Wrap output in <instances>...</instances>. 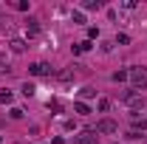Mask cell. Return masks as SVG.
Here are the masks:
<instances>
[{
  "mask_svg": "<svg viewBox=\"0 0 147 144\" xmlns=\"http://www.w3.org/2000/svg\"><path fill=\"white\" fill-rule=\"evenodd\" d=\"M110 79H113V82H125V79H130V71H116Z\"/></svg>",
  "mask_w": 147,
  "mask_h": 144,
  "instance_id": "cell-14",
  "label": "cell"
},
{
  "mask_svg": "<svg viewBox=\"0 0 147 144\" xmlns=\"http://www.w3.org/2000/svg\"><path fill=\"white\" fill-rule=\"evenodd\" d=\"M28 73H31V76H51L54 68H51L48 62H34V65L28 68Z\"/></svg>",
  "mask_w": 147,
  "mask_h": 144,
  "instance_id": "cell-3",
  "label": "cell"
},
{
  "mask_svg": "<svg viewBox=\"0 0 147 144\" xmlns=\"http://www.w3.org/2000/svg\"><path fill=\"white\" fill-rule=\"evenodd\" d=\"M96 108L102 110V113H108V110H110V99H99V102H96Z\"/></svg>",
  "mask_w": 147,
  "mask_h": 144,
  "instance_id": "cell-17",
  "label": "cell"
},
{
  "mask_svg": "<svg viewBox=\"0 0 147 144\" xmlns=\"http://www.w3.org/2000/svg\"><path fill=\"white\" fill-rule=\"evenodd\" d=\"M74 144H96V133L93 130H85V133H79L74 139Z\"/></svg>",
  "mask_w": 147,
  "mask_h": 144,
  "instance_id": "cell-5",
  "label": "cell"
},
{
  "mask_svg": "<svg viewBox=\"0 0 147 144\" xmlns=\"http://www.w3.org/2000/svg\"><path fill=\"white\" fill-rule=\"evenodd\" d=\"M20 93H23V96H34V93H37L34 82H23V88H20Z\"/></svg>",
  "mask_w": 147,
  "mask_h": 144,
  "instance_id": "cell-10",
  "label": "cell"
},
{
  "mask_svg": "<svg viewBox=\"0 0 147 144\" xmlns=\"http://www.w3.org/2000/svg\"><path fill=\"white\" fill-rule=\"evenodd\" d=\"M88 48H91V40H82V42L74 45V54H82V51H88Z\"/></svg>",
  "mask_w": 147,
  "mask_h": 144,
  "instance_id": "cell-12",
  "label": "cell"
},
{
  "mask_svg": "<svg viewBox=\"0 0 147 144\" xmlns=\"http://www.w3.org/2000/svg\"><path fill=\"white\" fill-rule=\"evenodd\" d=\"M9 116H11V119H23V110H20V108H11V110H9Z\"/></svg>",
  "mask_w": 147,
  "mask_h": 144,
  "instance_id": "cell-21",
  "label": "cell"
},
{
  "mask_svg": "<svg viewBox=\"0 0 147 144\" xmlns=\"http://www.w3.org/2000/svg\"><path fill=\"white\" fill-rule=\"evenodd\" d=\"M96 37H99V28H93V26H91V28H88V40H96Z\"/></svg>",
  "mask_w": 147,
  "mask_h": 144,
  "instance_id": "cell-22",
  "label": "cell"
},
{
  "mask_svg": "<svg viewBox=\"0 0 147 144\" xmlns=\"http://www.w3.org/2000/svg\"><path fill=\"white\" fill-rule=\"evenodd\" d=\"M74 110H76L79 116H88V113H91V108H88L85 102H76V105H74Z\"/></svg>",
  "mask_w": 147,
  "mask_h": 144,
  "instance_id": "cell-13",
  "label": "cell"
},
{
  "mask_svg": "<svg viewBox=\"0 0 147 144\" xmlns=\"http://www.w3.org/2000/svg\"><path fill=\"white\" fill-rule=\"evenodd\" d=\"M130 82H133V90H144L147 88V68L144 65L130 68Z\"/></svg>",
  "mask_w": 147,
  "mask_h": 144,
  "instance_id": "cell-2",
  "label": "cell"
},
{
  "mask_svg": "<svg viewBox=\"0 0 147 144\" xmlns=\"http://www.w3.org/2000/svg\"><path fill=\"white\" fill-rule=\"evenodd\" d=\"M14 9H17V11H28V3H26V0H14Z\"/></svg>",
  "mask_w": 147,
  "mask_h": 144,
  "instance_id": "cell-19",
  "label": "cell"
},
{
  "mask_svg": "<svg viewBox=\"0 0 147 144\" xmlns=\"http://www.w3.org/2000/svg\"><path fill=\"white\" fill-rule=\"evenodd\" d=\"M11 99H14V93L9 88H0V105H11Z\"/></svg>",
  "mask_w": 147,
  "mask_h": 144,
  "instance_id": "cell-8",
  "label": "cell"
},
{
  "mask_svg": "<svg viewBox=\"0 0 147 144\" xmlns=\"http://www.w3.org/2000/svg\"><path fill=\"white\" fill-rule=\"evenodd\" d=\"M82 9L85 11H93V9H102V3L99 0H82Z\"/></svg>",
  "mask_w": 147,
  "mask_h": 144,
  "instance_id": "cell-11",
  "label": "cell"
},
{
  "mask_svg": "<svg viewBox=\"0 0 147 144\" xmlns=\"http://www.w3.org/2000/svg\"><path fill=\"white\" fill-rule=\"evenodd\" d=\"M116 130H119V124L113 119H102V122H96V127H93V133H116Z\"/></svg>",
  "mask_w": 147,
  "mask_h": 144,
  "instance_id": "cell-4",
  "label": "cell"
},
{
  "mask_svg": "<svg viewBox=\"0 0 147 144\" xmlns=\"http://www.w3.org/2000/svg\"><path fill=\"white\" fill-rule=\"evenodd\" d=\"M79 93H82V99H91V96H96V90H93V88H82Z\"/></svg>",
  "mask_w": 147,
  "mask_h": 144,
  "instance_id": "cell-20",
  "label": "cell"
},
{
  "mask_svg": "<svg viewBox=\"0 0 147 144\" xmlns=\"http://www.w3.org/2000/svg\"><path fill=\"white\" fill-rule=\"evenodd\" d=\"M0 141H3V136H0Z\"/></svg>",
  "mask_w": 147,
  "mask_h": 144,
  "instance_id": "cell-23",
  "label": "cell"
},
{
  "mask_svg": "<svg viewBox=\"0 0 147 144\" xmlns=\"http://www.w3.org/2000/svg\"><path fill=\"white\" fill-rule=\"evenodd\" d=\"M71 20L76 23V26H82V23H85V14H82V11H74V14H71Z\"/></svg>",
  "mask_w": 147,
  "mask_h": 144,
  "instance_id": "cell-18",
  "label": "cell"
},
{
  "mask_svg": "<svg viewBox=\"0 0 147 144\" xmlns=\"http://www.w3.org/2000/svg\"><path fill=\"white\" fill-rule=\"evenodd\" d=\"M9 48H11V54H23V51H26V42H23V40H11Z\"/></svg>",
  "mask_w": 147,
  "mask_h": 144,
  "instance_id": "cell-9",
  "label": "cell"
},
{
  "mask_svg": "<svg viewBox=\"0 0 147 144\" xmlns=\"http://www.w3.org/2000/svg\"><path fill=\"white\" fill-rule=\"evenodd\" d=\"M26 34H28V37H37V34H40V20H34V17L26 20Z\"/></svg>",
  "mask_w": 147,
  "mask_h": 144,
  "instance_id": "cell-6",
  "label": "cell"
},
{
  "mask_svg": "<svg viewBox=\"0 0 147 144\" xmlns=\"http://www.w3.org/2000/svg\"><path fill=\"white\" fill-rule=\"evenodd\" d=\"M122 99H125V105H127V108H133V110H142L147 105V99H144V93H142V90H125V93H122Z\"/></svg>",
  "mask_w": 147,
  "mask_h": 144,
  "instance_id": "cell-1",
  "label": "cell"
},
{
  "mask_svg": "<svg viewBox=\"0 0 147 144\" xmlns=\"http://www.w3.org/2000/svg\"><path fill=\"white\" fill-rule=\"evenodd\" d=\"M0 73H11V65H9V59L0 54Z\"/></svg>",
  "mask_w": 147,
  "mask_h": 144,
  "instance_id": "cell-15",
  "label": "cell"
},
{
  "mask_svg": "<svg viewBox=\"0 0 147 144\" xmlns=\"http://www.w3.org/2000/svg\"><path fill=\"white\" fill-rule=\"evenodd\" d=\"M57 79H59V82H74V79H76V71H74V68H65V71L57 73Z\"/></svg>",
  "mask_w": 147,
  "mask_h": 144,
  "instance_id": "cell-7",
  "label": "cell"
},
{
  "mask_svg": "<svg viewBox=\"0 0 147 144\" xmlns=\"http://www.w3.org/2000/svg\"><path fill=\"white\" fill-rule=\"evenodd\" d=\"M127 42H130L127 34H116V37H113V45H127Z\"/></svg>",
  "mask_w": 147,
  "mask_h": 144,
  "instance_id": "cell-16",
  "label": "cell"
}]
</instances>
